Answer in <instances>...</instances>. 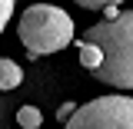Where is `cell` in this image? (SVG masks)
Here are the masks:
<instances>
[{"label":"cell","instance_id":"1","mask_svg":"<svg viewBox=\"0 0 133 129\" xmlns=\"http://www.w3.org/2000/svg\"><path fill=\"white\" fill-rule=\"evenodd\" d=\"M83 40L100 47V63L93 76L116 89H133V10H116L103 23L87 27Z\"/></svg>","mask_w":133,"mask_h":129},{"label":"cell","instance_id":"2","mask_svg":"<svg viewBox=\"0 0 133 129\" xmlns=\"http://www.w3.org/2000/svg\"><path fill=\"white\" fill-rule=\"evenodd\" d=\"M17 36L27 47V56L37 60V56L63 50L73 40V20H70L66 10L53 7V3H33V7H27L20 13Z\"/></svg>","mask_w":133,"mask_h":129},{"label":"cell","instance_id":"3","mask_svg":"<svg viewBox=\"0 0 133 129\" xmlns=\"http://www.w3.org/2000/svg\"><path fill=\"white\" fill-rule=\"evenodd\" d=\"M70 129H133V96H97L66 116Z\"/></svg>","mask_w":133,"mask_h":129},{"label":"cell","instance_id":"4","mask_svg":"<svg viewBox=\"0 0 133 129\" xmlns=\"http://www.w3.org/2000/svg\"><path fill=\"white\" fill-rule=\"evenodd\" d=\"M20 83H23V70H20L14 60L0 56V89H17Z\"/></svg>","mask_w":133,"mask_h":129},{"label":"cell","instance_id":"5","mask_svg":"<svg viewBox=\"0 0 133 129\" xmlns=\"http://www.w3.org/2000/svg\"><path fill=\"white\" fill-rule=\"evenodd\" d=\"M17 123H20L23 129H40V123H43V113H40L37 106H20Z\"/></svg>","mask_w":133,"mask_h":129},{"label":"cell","instance_id":"6","mask_svg":"<svg viewBox=\"0 0 133 129\" xmlns=\"http://www.w3.org/2000/svg\"><path fill=\"white\" fill-rule=\"evenodd\" d=\"M80 63L87 66V70H93V66L100 63V47H97V43H90V40H80Z\"/></svg>","mask_w":133,"mask_h":129},{"label":"cell","instance_id":"7","mask_svg":"<svg viewBox=\"0 0 133 129\" xmlns=\"http://www.w3.org/2000/svg\"><path fill=\"white\" fill-rule=\"evenodd\" d=\"M14 3L17 0H0V33H3L7 23H10V17H14Z\"/></svg>","mask_w":133,"mask_h":129},{"label":"cell","instance_id":"8","mask_svg":"<svg viewBox=\"0 0 133 129\" xmlns=\"http://www.w3.org/2000/svg\"><path fill=\"white\" fill-rule=\"evenodd\" d=\"M77 7L83 10H103V7H110V3H120V0H73Z\"/></svg>","mask_w":133,"mask_h":129},{"label":"cell","instance_id":"9","mask_svg":"<svg viewBox=\"0 0 133 129\" xmlns=\"http://www.w3.org/2000/svg\"><path fill=\"white\" fill-rule=\"evenodd\" d=\"M73 109H77V103H63V106L57 109V119H60V123H66V116L73 113Z\"/></svg>","mask_w":133,"mask_h":129}]
</instances>
